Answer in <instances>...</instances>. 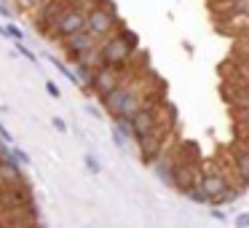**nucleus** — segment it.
I'll list each match as a JSON object with an SVG mask.
<instances>
[{
	"label": "nucleus",
	"instance_id": "1",
	"mask_svg": "<svg viewBox=\"0 0 249 228\" xmlns=\"http://www.w3.org/2000/svg\"><path fill=\"white\" fill-rule=\"evenodd\" d=\"M99 49H102V65L124 67L137 57V51H140V38H137V33L121 27L113 38L99 40Z\"/></svg>",
	"mask_w": 249,
	"mask_h": 228
},
{
	"label": "nucleus",
	"instance_id": "2",
	"mask_svg": "<svg viewBox=\"0 0 249 228\" xmlns=\"http://www.w3.org/2000/svg\"><path fill=\"white\" fill-rule=\"evenodd\" d=\"M124 27L115 14V6L110 0H99L94 8H89V17H86V30L94 35L97 40H105V38H113L118 30Z\"/></svg>",
	"mask_w": 249,
	"mask_h": 228
},
{
	"label": "nucleus",
	"instance_id": "3",
	"mask_svg": "<svg viewBox=\"0 0 249 228\" xmlns=\"http://www.w3.org/2000/svg\"><path fill=\"white\" fill-rule=\"evenodd\" d=\"M86 17H89V8H67L65 14L59 17V22L51 27V33L46 35L49 40H56V43H65L67 38H72L75 33L86 30Z\"/></svg>",
	"mask_w": 249,
	"mask_h": 228
},
{
	"label": "nucleus",
	"instance_id": "4",
	"mask_svg": "<svg viewBox=\"0 0 249 228\" xmlns=\"http://www.w3.org/2000/svg\"><path fill=\"white\" fill-rule=\"evenodd\" d=\"M172 126H166V124H161L158 129H153L150 134H145V137H140V140H134L137 142V148H140V158L145 164H153L158 156H161V151L169 145V134H172Z\"/></svg>",
	"mask_w": 249,
	"mask_h": 228
},
{
	"label": "nucleus",
	"instance_id": "5",
	"mask_svg": "<svg viewBox=\"0 0 249 228\" xmlns=\"http://www.w3.org/2000/svg\"><path fill=\"white\" fill-rule=\"evenodd\" d=\"M161 110L163 108L158 105V99H150V102H145L134 115H131V132H134V140L150 134L153 129H158V126L163 124V121H161Z\"/></svg>",
	"mask_w": 249,
	"mask_h": 228
},
{
	"label": "nucleus",
	"instance_id": "6",
	"mask_svg": "<svg viewBox=\"0 0 249 228\" xmlns=\"http://www.w3.org/2000/svg\"><path fill=\"white\" fill-rule=\"evenodd\" d=\"M231 185H233L231 177H228L222 169H204V172H201V180H198V188H201V193L206 196V204L209 207H214Z\"/></svg>",
	"mask_w": 249,
	"mask_h": 228
},
{
	"label": "nucleus",
	"instance_id": "7",
	"mask_svg": "<svg viewBox=\"0 0 249 228\" xmlns=\"http://www.w3.org/2000/svg\"><path fill=\"white\" fill-rule=\"evenodd\" d=\"M97 43H99V40L94 38L89 30H81V33H75L72 38H67L65 43H62V49H65V57H67V59L78 62L83 54H89V51H91Z\"/></svg>",
	"mask_w": 249,
	"mask_h": 228
},
{
	"label": "nucleus",
	"instance_id": "8",
	"mask_svg": "<svg viewBox=\"0 0 249 228\" xmlns=\"http://www.w3.org/2000/svg\"><path fill=\"white\" fill-rule=\"evenodd\" d=\"M174 161H177V148L169 142L166 148L161 151V156L156 158V161L150 164L153 169H156V177L163 180L166 185H172V172H174Z\"/></svg>",
	"mask_w": 249,
	"mask_h": 228
},
{
	"label": "nucleus",
	"instance_id": "9",
	"mask_svg": "<svg viewBox=\"0 0 249 228\" xmlns=\"http://www.w3.org/2000/svg\"><path fill=\"white\" fill-rule=\"evenodd\" d=\"M222 97L231 102V108L236 110H249V86H244V83H228V86H222Z\"/></svg>",
	"mask_w": 249,
	"mask_h": 228
},
{
	"label": "nucleus",
	"instance_id": "10",
	"mask_svg": "<svg viewBox=\"0 0 249 228\" xmlns=\"http://www.w3.org/2000/svg\"><path fill=\"white\" fill-rule=\"evenodd\" d=\"M129 89H131V81H126V83H121L118 89H113L110 94H105V97H102V105H105V110H107V113L113 115V118L121 113V108H124L126 97H129Z\"/></svg>",
	"mask_w": 249,
	"mask_h": 228
},
{
	"label": "nucleus",
	"instance_id": "11",
	"mask_svg": "<svg viewBox=\"0 0 249 228\" xmlns=\"http://www.w3.org/2000/svg\"><path fill=\"white\" fill-rule=\"evenodd\" d=\"M231 156H233V172L241 177V188H244V185H249V142L236 145V151Z\"/></svg>",
	"mask_w": 249,
	"mask_h": 228
},
{
	"label": "nucleus",
	"instance_id": "12",
	"mask_svg": "<svg viewBox=\"0 0 249 228\" xmlns=\"http://www.w3.org/2000/svg\"><path fill=\"white\" fill-rule=\"evenodd\" d=\"M22 185V172L17 169V164L0 161V188H19Z\"/></svg>",
	"mask_w": 249,
	"mask_h": 228
},
{
	"label": "nucleus",
	"instance_id": "13",
	"mask_svg": "<svg viewBox=\"0 0 249 228\" xmlns=\"http://www.w3.org/2000/svg\"><path fill=\"white\" fill-rule=\"evenodd\" d=\"M233 83H244V86H249V62L236 59V65H233Z\"/></svg>",
	"mask_w": 249,
	"mask_h": 228
},
{
	"label": "nucleus",
	"instance_id": "14",
	"mask_svg": "<svg viewBox=\"0 0 249 228\" xmlns=\"http://www.w3.org/2000/svg\"><path fill=\"white\" fill-rule=\"evenodd\" d=\"M115 132L134 140V132H131V118H115Z\"/></svg>",
	"mask_w": 249,
	"mask_h": 228
},
{
	"label": "nucleus",
	"instance_id": "15",
	"mask_svg": "<svg viewBox=\"0 0 249 228\" xmlns=\"http://www.w3.org/2000/svg\"><path fill=\"white\" fill-rule=\"evenodd\" d=\"M236 121H238V129L244 132V140H249V110H238Z\"/></svg>",
	"mask_w": 249,
	"mask_h": 228
},
{
	"label": "nucleus",
	"instance_id": "16",
	"mask_svg": "<svg viewBox=\"0 0 249 228\" xmlns=\"http://www.w3.org/2000/svg\"><path fill=\"white\" fill-rule=\"evenodd\" d=\"M185 196H188L190 201H196V204H206V196L201 193V188H198V185H196V188H190Z\"/></svg>",
	"mask_w": 249,
	"mask_h": 228
},
{
	"label": "nucleus",
	"instance_id": "17",
	"mask_svg": "<svg viewBox=\"0 0 249 228\" xmlns=\"http://www.w3.org/2000/svg\"><path fill=\"white\" fill-rule=\"evenodd\" d=\"M86 167H89V172H91V174L102 172V167H99V161L94 158V153H86Z\"/></svg>",
	"mask_w": 249,
	"mask_h": 228
},
{
	"label": "nucleus",
	"instance_id": "18",
	"mask_svg": "<svg viewBox=\"0 0 249 228\" xmlns=\"http://www.w3.org/2000/svg\"><path fill=\"white\" fill-rule=\"evenodd\" d=\"M43 3H46V0H17V6L19 8H27V11H30V8H40Z\"/></svg>",
	"mask_w": 249,
	"mask_h": 228
},
{
	"label": "nucleus",
	"instance_id": "19",
	"mask_svg": "<svg viewBox=\"0 0 249 228\" xmlns=\"http://www.w3.org/2000/svg\"><path fill=\"white\" fill-rule=\"evenodd\" d=\"M236 228H249V212L236 215Z\"/></svg>",
	"mask_w": 249,
	"mask_h": 228
},
{
	"label": "nucleus",
	"instance_id": "20",
	"mask_svg": "<svg viewBox=\"0 0 249 228\" xmlns=\"http://www.w3.org/2000/svg\"><path fill=\"white\" fill-rule=\"evenodd\" d=\"M51 124H54V129H56V132H67L65 118H59V115H54V118H51Z\"/></svg>",
	"mask_w": 249,
	"mask_h": 228
},
{
	"label": "nucleus",
	"instance_id": "21",
	"mask_svg": "<svg viewBox=\"0 0 249 228\" xmlns=\"http://www.w3.org/2000/svg\"><path fill=\"white\" fill-rule=\"evenodd\" d=\"M17 49H19V54H22V57H27V59H33V62H35V54H33V51H30L24 43H17Z\"/></svg>",
	"mask_w": 249,
	"mask_h": 228
},
{
	"label": "nucleus",
	"instance_id": "22",
	"mask_svg": "<svg viewBox=\"0 0 249 228\" xmlns=\"http://www.w3.org/2000/svg\"><path fill=\"white\" fill-rule=\"evenodd\" d=\"M46 92H49L51 97H59V86H56L54 81H46Z\"/></svg>",
	"mask_w": 249,
	"mask_h": 228
},
{
	"label": "nucleus",
	"instance_id": "23",
	"mask_svg": "<svg viewBox=\"0 0 249 228\" xmlns=\"http://www.w3.org/2000/svg\"><path fill=\"white\" fill-rule=\"evenodd\" d=\"M113 140H115V145H118V148H126V137H124V134H118L115 129H113Z\"/></svg>",
	"mask_w": 249,
	"mask_h": 228
},
{
	"label": "nucleus",
	"instance_id": "24",
	"mask_svg": "<svg viewBox=\"0 0 249 228\" xmlns=\"http://www.w3.org/2000/svg\"><path fill=\"white\" fill-rule=\"evenodd\" d=\"M14 158H17V161H22V164H30V156L24 151H14Z\"/></svg>",
	"mask_w": 249,
	"mask_h": 228
},
{
	"label": "nucleus",
	"instance_id": "25",
	"mask_svg": "<svg viewBox=\"0 0 249 228\" xmlns=\"http://www.w3.org/2000/svg\"><path fill=\"white\" fill-rule=\"evenodd\" d=\"M212 217H214V220H225V215H222V209H220V207H212Z\"/></svg>",
	"mask_w": 249,
	"mask_h": 228
}]
</instances>
